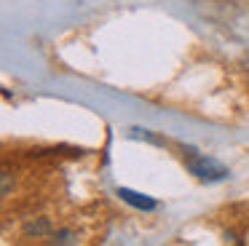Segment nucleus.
<instances>
[{
    "label": "nucleus",
    "instance_id": "1",
    "mask_svg": "<svg viewBox=\"0 0 249 246\" xmlns=\"http://www.w3.org/2000/svg\"><path fill=\"white\" fill-rule=\"evenodd\" d=\"M188 169H190V174H196L198 179H206V182H217L228 176V169L220 160L209 158V155H198V153L188 155Z\"/></svg>",
    "mask_w": 249,
    "mask_h": 246
},
{
    "label": "nucleus",
    "instance_id": "2",
    "mask_svg": "<svg viewBox=\"0 0 249 246\" xmlns=\"http://www.w3.org/2000/svg\"><path fill=\"white\" fill-rule=\"evenodd\" d=\"M118 195L124 198L126 203H131L134 209H142V211H156V209H158V201H153V198L142 195V193L129 190V187H118Z\"/></svg>",
    "mask_w": 249,
    "mask_h": 246
},
{
    "label": "nucleus",
    "instance_id": "3",
    "mask_svg": "<svg viewBox=\"0 0 249 246\" xmlns=\"http://www.w3.org/2000/svg\"><path fill=\"white\" fill-rule=\"evenodd\" d=\"M49 233H51V219L49 217L30 219V222L24 225V235H35V238H40V235H49Z\"/></svg>",
    "mask_w": 249,
    "mask_h": 246
},
{
    "label": "nucleus",
    "instance_id": "4",
    "mask_svg": "<svg viewBox=\"0 0 249 246\" xmlns=\"http://www.w3.org/2000/svg\"><path fill=\"white\" fill-rule=\"evenodd\" d=\"M78 235L72 230H54L51 233V244H75Z\"/></svg>",
    "mask_w": 249,
    "mask_h": 246
}]
</instances>
